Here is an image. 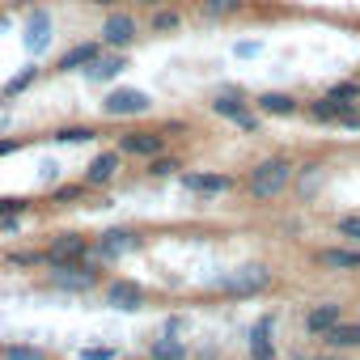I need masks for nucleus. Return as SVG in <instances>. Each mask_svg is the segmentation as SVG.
<instances>
[{
    "label": "nucleus",
    "mask_w": 360,
    "mask_h": 360,
    "mask_svg": "<svg viewBox=\"0 0 360 360\" xmlns=\"http://www.w3.org/2000/svg\"><path fill=\"white\" fill-rule=\"evenodd\" d=\"M292 178H297V165H292L288 157H267V161H259V165L250 169L246 191H250L255 200H280V195L292 187Z\"/></svg>",
    "instance_id": "nucleus-1"
},
{
    "label": "nucleus",
    "mask_w": 360,
    "mask_h": 360,
    "mask_svg": "<svg viewBox=\"0 0 360 360\" xmlns=\"http://www.w3.org/2000/svg\"><path fill=\"white\" fill-rule=\"evenodd\" d=\"M267 284H271V271H267L263 263H246V267L225 271V276L212 280V288H221V292H229V297H250V292H263Z\"/></svg>",
    "instance_id": "nucleus-2"
},
{
    "label": "nucleus",
    "mask_w": 360,
    "mask_h": 360,
    "mask_svg": "<svg viewBox=\"0 0 360 360\" xmlns=\"http://www.w3.org/2000/svg\"><path fill=\"white\" fill-rule=\"evenodd\" d=\"M148 110H153V98L144 89H131V85H115L102 98V115L106 119H136V115H148Z\"/></svg>",
    "instance_id": "nucleus-3"
},
{
    "label": "nucleus",
    "mask_w": 360,
    "mask_h": 360,
    "mask_svg": "<svg viewBox=\"0 0 360 360\" xmlns=\"http://www.w3.org/2000/svg\"><path fill=\"white\" fill-rule=\"evenodd\" d=\"M212 110L221 115V119H229V123H238L242 131H259V115L250 110V102L238 94V89H221L217 98H212Z\"/></svg>",
    "instance_id": "nucleus-4"
},
{
    "label": "nucleus",
    "mask_w": 360,
    "mask_h": 360,
    "mask_svg": "<svg viewBox=\"0 0 360 360\" xmlns=\"http://www.w3.org/2000/svg\"><path fill=\"white\" fill-rule=\"evenodd\" d=\"M51 39H56L51 13H47V9H30L26 22H22V43H26V51H30V56H43V51L51 47Z\"/></svg>",
    "instance_id": "nucleus-5"
},
{
    "label": "nucleus",
    "mask_w": 360,
    "mask_h": 360,
    "mask_svg": "<svg viewBox=\"0 0 360 360\" xmlns=\"http://www.w3.org/2000/svg\"><path fill=\"white\" fill-rule=\"evenodd\" d=\"M51 267V284L56 288H72V292H85L98 284V267H89L85 259H72V263H47Z\"/></svg>",
    "instance_id": "nucleus-6"
},
{
    "label": "nucleus",
    "mask_w": 360,
    "mask_h": 360,
    "mask_svg": "<svg viewBox=\"0 0 360 360\" xmlns=\"http://www.w3.org/2000/svg\"><path fill=\"white\" fill-rule=\"evenodd\" d=\"M131 43H136V18L123 13V9H110L106 22H102V47L123 51V47H131Z\"/></svg>",
    "instance_id": "nucleus-7"
},
{
    "label": "nucleus",
    "mask_w": 360,
    "mask_h": 360,
    "mask_svg": "<svg viewBox=\"0 0 360 360\" xmlns=\"http://www.w3.org/2000/svg\"><path fill=\"white\" fill-rule=\"evenodd\" d=\"M136 250H140V233H136V229H106V233L98 238V259H106V263L127 259V255H136Z\"/></svg>",
    "instance_id": "nucleus-8"
},
{
    "label": "nucleus",
    "mask_w": 360,
    "mask_h": 360,
    "mask_svg": "<svg viewBox=\"0 0 360 360\" xmlns=\"http://www.w3.org/2000/svg\"><path fill=\"white\" fill-rule=\"evenodd\" d=\"M102 56V39L94 43V39H85V43H72L60 60H56V72H85L94 60Z\"/></svg>",
    "instance_id": "nucleus-9"
},
{
    "label": "nucleus",
    "mask_w": 360,
    "mask_h": 360,
    "mask_svg": "<svg viewBox=\"0 0 360 360\" xmlns=\"http://www.w3.org/2000/svg\"><path fill=\"white\" fill-rule=\"evenodd\" d=\"M161 148H165V136H157V131H127L119 140V153H127V157H161Z\"/></svg>",
    "instance_id": "nucleus-10"
},
{
    "label": "nucleus",
    "mask_w": 360,
    "mask_h": 360,
    "mask_svg": "<svg viewBox=\"0 0 360 360\" xmlns=\"http://www.w3.org/2000/svg\"><path fill=\"white\" fill-rule=\"evenodd\" d=\"M183 187L195 195H225L233 187V178L229 174H183Z\"/></svg>",
    "instance_id": "nucleus-11"
},
{
    "label": "nucleus",
    "mask_w": 360,
    "mask_h": 360,
    "mask_svg": "<svg viewBox=\"0 0 360 360\" xmlns=\"http://www.w3.org/2000/svg\"><path fill=\"white\" fill-rule=\"evenodd\" d=\"M115 174H119V148H115V153H98V157L85 165V187H106Z\"/></svg>",
    "instance_id": "nucleus-12"
},
{
    "label": "nucleus",
    "mask_w": 360,
    "mask_h": 360,
    "mask_svg": "<svg viewBox=\"0 0 360 360\" xmlns=\"http://www.w3.org/2000/svg\"><path fill=\"white\" fill-rule=\"evenodd\" d=\"M255 106H259L263 115H276V119H288V115L301 110V102H297L292 94H284V89H267V94H259Z\"/></svg>",
    "instance_id": "nucleus-13"
},
{
    "label": "nucleus",
    "mask_w": 360,
    "mask_h": 360,
    "mask_svg": "<svg viewBox=\"0 0 360 360\" xmlns=\"http://www.w3.org/2000/svg\"><path fill=\"white\" fill-rule=\"evenodd\" d=\"M85 250H89V242L81 233H60L47 250V263H72V259H85Z\"/></svg>",
    "instance_id": "nucleus-14"
},
{
    "label": "nucleus",
    "mask_w": 360,
    "mask_h": 360,
    "mask_svg": "<svg viewBox=\"0 0 360 360\" xmlns=\"http://www.w3.org/2000/svg\"><path fill=\"white\" fill-rule=\"evenodd\" d=\"M123 68H127V56H123V51H110V56L102 51V56L85 68V81H98V85H102V81H115Z\"/></svg>",
    "instance_id": "nucleus-15"
},
{
    "label": "nucleus",
    "mask_w": 360,
    "mask_h": 360,
    "mask_svg": "<svg viewBox=\"0 0 360 360\" xmlns=\"http://www.w3.org/2000/svg\"><path fill=\"white\" fill-rule=\"evenodd\" d=\"M106 301H110L115 309H140V305H144V288H140L136 280H115V284L106 288Z\"/></svg>",
    "instance_id": "nucleus-16"
},
{
    "label": "nucleus",
    "mask_w": 360,
    "mask_h": 360,
    "mask_svg": "<svg viewBox=\"0 0 360 360\" xmlns=\"http://www.w3.org/2000/svg\"><path fill=\"white\" fill-rule=\"evenodd\" d=\"M335 326H339V305H330V301H322V305H314L305 314V330L309 335H330Z\"/></svg>",
    "instance_id": "nucleus-17"
},
{
    "label": "nucleus",
    "mask_w": 360,
    "mask_h": 360,
    "mask_svg": "<svg viewBox=\"0 0 360 360\" xmlns=\"http://www.w3.org/2000/svg\"><path fill=\"white\" fill-rule=\"evenodd\" d=\"M326 98H335V102L343 106V115L356 110V106H360V81H335V85L326 89Z\"/></svg>",
    "instance_id": "nucleus-18"
},
{
    "label": "nucleus",
    "mask_w": 360,
    "mask_h": 360,
    "mask_svg": "<svg viewBox=\"0 0 360 360\" xmlns=\"http://www.w3.org/2000/svg\"><path fill=\"white\" fill-rule=\"evenodd\" d=\"M318 263L322 267H339V271H356L360 267V250H318Z\"/></svg>",
    "instance_id": "nucleus-19"
},
{
    "label": "nucleus",
    "mask_w": 360,
    "mask_h": 360,
    "mask_svg": "<svg viewBox=\"0 0 360 360\" xmlns=\"http://www.w3.org/2000/svg\"><path fill=\"white\" fill-rule=\"evenodd\" d=\"M34 81H39V68H34V64H26V68H22L18 77H9L5 85H0V98H5V102H9V98H18V94H26V89H30Z\"/></svg>",
    "instance_id": "nucleus-20"
},
{
    "label": "nucleus",
    "mask_w": 360,
    "mask_h": 360,
    "mask_svg": "<svg viewBox=\"0 0 360 360\" xmlns=\"http://www.w3.org/2000/svg\"><path fill=\"white\" fill-rule=\"evenodd\" d=\"M250 356H276V347H271V318H259V326L250 330Z\"/></svg>",
    "instance_id": "nucleus-21"
},
{
    "label": "nucleus",
    "mask_w": 360,
    "mask_h": 360,
    "mask_svg": "<svg viewBox=\"0 0 360 360\" xmlns=\"http://www.w3.org/2000/svg\"><path fill=\"white\" fill-rule=\"evenodd\" d=\"M330 347H360V322H339L330 335H322Z\"/></svg>",
    "instance_id": "nucleus-22"
},
{
    "label": "nucleus",
    "mask_w": 360,
    "mask_h": 360,
    "mask_svg": "<svg viewBox=\"0 0 360 360\" xmlns=\"http://www.w3.org/2000/svg\"><path fill=\"white\" fill-rule=\"evenodd\" d=\"M148 356L153 360H187V343H178V339H153Z\"/></svg>",
    "instance_id": "nucleus-23"
},
{
    "label": "nucleus",
    "mask_w": 360,
    "mask_h": 360,
    "mask_svg": "<svg viewBox=\"0 0 360 360\" xmlns=\"http://www.w3.org/2000/svg\"><path fill=\"white\" fill-rule=\"evenodd\" d=\"M309 115H314L318 123H339V119H343V106H339L335 98H326V94H322L318 102H309Z\"/></svg>",
    "instance_id": "nucleus-24"
},
{
    "label": "nucleus",
    "mask_w": 360,
    "mask_h": 360,
    "mask_svg": "<svg viewBox=\"0 0 360 360\" xmlns=\"http://www.w3.org/2000/svg\"><path fill=\"white\" fill-rule=\"evenodd\" d=\"M200 9H204V18H233L246 9V0H200Z\"/></svg>",
    "instance_id": "nucleus-25"
},
{
    "label": "nucleus",
    "mask_w": 360,
    "mask_h": 360,
    "mask_svg": "<svg viewBox=\"0 0 360 360\" xmlns=\"http://www.w3.org/2000/svg\"><path fill=\"white\" fill-rule=\"evenodd\" d=\"M183 26V13H174V9H153V34H169Z\"/></svg>",
    "instance_id": "nucleus-26"
},
{
    "label": "nucleus",
    "mask_w": 360,
    "mask_h": 360,
    "mask_svg": "<svg viewBox=\"0 0 360 360\" xmlns=\"http://www.w3.org/2000/svg\"><path fill=\"white\" fill-rule=\"evenodd\" d=\"M94 136H98L94 127H60V131H56V140H60V144H89Z\"/></svg>",
    "instance_id": "nucleus-27"
},
{
    "label": "nucleus",
    "mask_w": 360,
    "mask_h": 360,
    "mask_svg": "<svg viewBox=\"0 0 360 360\" xmlns=\"http://www.w3.org/2000/svg\"><path fill=\"white\" fill-rule=\"evenodd\" d=\"M174 169H183V165H178V157H148V174L153 178H169Z\"/></svg>",
    "instance_id": "nucleus-28"
},
{
    "label": "nucleus",
    "mask_w": 360,
    "mask_h": 360,
    "mask_svg": "<svg viewBox=\"0 0 360 360\" xmlns=\"http://www.w3.org/2000/svg\"><path fill=\"white\" fill-rule=\"evenodd\" d=\"M26 208H30L26 195H0V217H22Z\"/></svg>",
    "instance_id": "nucleus-29"
},
{
    "label": "nucleus",
    "mask_w": 360,
    "mask_h": 360,
    "mask_svg": "<svg viewBox=\"0 0 360 360\" xmlns=\"http://www.w3.org/2000/svg\"><path fill=\"white\" fill-rule=\"evenodd\" d=\"M9 263H18V267H34V263H47V250H43V255H39V250H13Z\"/></svg>",
    "instance_id": "nucleus-30"
},
{
    "label": "nucleus",
    "mask_w": 360,
    "mask_h": 360,
    "mask_svg": "<svg viewBox=\"0 0 360 360\" xmlns=\"http://www.w3.org/2000/svg\"><path fill=\"white\" fill-rule=\"evenodd\" d=\"M5 360H51V356L39 347H5Z\"/></svg>",
    "instance_id": "nucleus-31"
},
{
    "label": "nucleus",
    "mask_w": 360,
    "mask_h": 360,
    "mask_svg": "<svg viewBox=\"0 0 360 360\" xmlns=\"http://www.w3.org/2000/svg\"><path fill=\"white\" fill-rule=\"evenodd\" d=\"M339 238L360 242V217H343V221H339Z\"/></svg>",
    "instance_id": "nucleus-32"
},
{
    "label": "nucleus",
    "mask_w": 360,
    "mask_h": 360,
    "mask_svg": "<svg viewBox=\"0 0 360 360\" xmlns=\"http://www.w3.org/2000/svg\"><path fill=\"white\" fill-rule=\"evenodd\" d=\"M81 195H85V183H81V187H60L51 200H56V204H72V200H81Z\"/></svg>",
    "instance_id": "nucleus-33"
},
{
    "label": "nucleus",
    "mask_w": 360,
    "mask_h": 360,
    "mask_svg": "<svg viewBox=\"0 0 360 360\" xmlns=\"http://www.w3.org/2000/svg\"><path fill=\"white\" fill-rule=\"evenodd\" d=\"M305 169H309V174L301 178V191H305V195H314V187H318V178H322V165H305Z\"/></svg>",
    "instance_id": "nucleus-34"
},
{
    "label": "nucleus",
    "mask_w": 360,
    "mask_h": 360,
    "mask_svg": "<svg viewBox=\"0 0 360 360\" xmlns=\"http://www.w3.org/2000/svg\"><path fill=\"white\" fill-rule=\"evenodd\" d=\"M81 360H115V347H81Z\"/></svg>",
    "instance_id": "nucleus-35"
},
{
    "label": "nucleus",
    "mask_w": 360,
    "mask_h": 360,
    "mask_svg": "<svg viewBox=\"0 0 360 360\" xmlns=\"http://www.w3.org/2000/svg\"><path fill=\"white\" fill-rule=\"evenodd\" d=\"M233 51H238V56H242V60H250V56H259V43H250V39H246V43H238V47H233Z\"/></svg>",
    "instance_id": "nucleus-36"
},
{
    "label": "nucleus",
    "mask_w": 360,
    "mask_h": 360,
    "mask_svg": "<svg viewBox=\"0 0 360 360\" xmlns=\"http://www.w3.org/2000/svg\"><path fill=\"white\" fill-rule=\"evenodd\" d=\"M22 148V140L18 136H9V140H0V157H9V153H18Z\"/></svg>",
    "instance_id": "nucleus-37"
},
{
    "label": "nucleus",
    "mask_w": 360,
    "mask_h": 360,
    "mask_svg": "<svg viewBox=\"0 0 360 360\" xmlns=\"http://www.w3.org/2000/svg\"><path fill=\"white\" fill-rule=\"evenodd\" d=\"M339 123H343V127H352V131H360V110H347Z\"/></svg>",
    "instance_id": "nucleus-38"
},
{
    "label": "nucleus",
    "mask_w": 360,
    "mask_h": 360,
    "mask_svg": "<svg viewBox=\"0 0 360 360\" xmlns=\"http://www.w3.org/2000/svg\"><path fill=\"white\" fill-rule=\"evenodd\" d=\"M85 5H102V9H115L119 0H85Z\"/></svg>",
    "instance_id": "nucleus-39"
},
{
    "label": "nucleus",
    "mask_w": 360,
    "mask_h": 360,
    "mask_svg": "<svg viewBox=\"0 0 360 360\" xmlns=\"http://www.w3.org/2000/svg\"><path fill=\"white\" fill-rule=\"evenodd\" d=\"M9 26H13V22H9V18H5V13H0V30H9Z\"/></svg>",
    "instance_id": "nucleus-40"
},
{
    "label": "nucleus",
    "mask_w": 360,
    "mask_h": 360,
    "mask_svg": "<svg viewBox=\"0 0 360 360\" xmlns=\"http://www.w3.org/2000/svg\"><path fill=\"white\" fill-rule=\"evenodd\" d=\"M318 360H343V356H318Z\"/></svg>",
    "instance_id": "nucleus-41"
},
{
    "label": "nucleus",
    "mask_w": 360,
    "mask_h": 360,
    "mask_svg": "<svg viewBox=\"0 0 360 360\" xmlns=\"http://www.w3.org/2000/svg\"><path fill=\"white\" fill-rule=\"evenodd\" d=\"M250 360H276V356H250Z\"/></svg>",
    "instance_id": "nucleus-42"
}]
</instances>
